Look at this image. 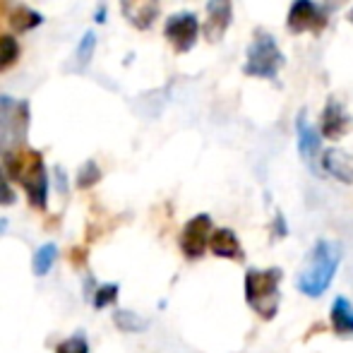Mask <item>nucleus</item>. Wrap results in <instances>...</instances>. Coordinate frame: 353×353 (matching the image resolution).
<instances>
[{
    "label": "nucleus",
    "instance_id": "nucleus-1",
    "mask_svg": "<svg viewBox=\"0 0 353 353\" xmlns=\"http://www.w3.org/2000/svg\"><path fill=\"white\" fill-rule=\"evenodd\" d=\"M3 168L10 178L19 183L27 192V200L34 210H46L48 205V173L43 157L37 149H22L10 159H3Z\"/></svg>",
    "mask_w": 353,
    "mask_h": 353
},
{
    "label": "nucleus",
    "instance_id": "nucleus-2",
    "mask_svg": "<svg viewBox=\"0 0 353 353\" xmlns=\"http://www.w3.org/2000/svg\"><path fill=\"white\" fill-rule=\"evenodd\" d=\"M339 262L341 250L336 243H330L325 238L317 241L315 248L310 250V255H307L305 267L298 274V291L307 298H320L330 288L336 270H339Z\"/></svg>",
    "mask_w": 353,
    "mask_h": 353
},
{
    "label": "nucleus",
    "instance_id": "nucleus-3",
    "mask_svg": "<svg viewBox=\"0 0 353 353\" xmlns=\"http://www.w3.org/2000/svg\"><path fill=\"white\" fill-rule=\"evenodd\" d=\"M29 121L32 111L27 99L0 94V159H10L27 149Z\"/></svg>",
    "mask_w": 353,
    "mask_h": 353
},
{
    "label": "nucleus",
    "instance_id": "nucleus-4",
    "mask_svg": "<svg viewBox=\"0 0 353 353\" xmlns=\"http://www.w3.org/2000/svg\"><path fill=\"white\" fill-rule=\"evenodd\" d=\"M283 279V272L279 267L270 270H248L245 272V303L257 317L265 322L274 320L279 312V283Z\"/></svg>",
    "mask_w": 353,
    "mask_h": 353
},
{
    "label": "nucleus",
    "instance_id": "nucleus-5",
    "mask_svg": "<svg viewBox=\"0 0 353 353\" xmlns=\"http://www.w3.org/2000/svg\"><path fill=\"white\" fill-rule=\"evenodd\" d=\"M283 63H286V58L279 51V43L265 29H257L250 46H248V58H245V65H243V72L248 77L274 79L283 68Z\"/></svg>",
    "mask_w": 353,
    "mask_h": 353
},
{
    "label": "nucleus",
    "instance_id": "nucleus-6",
    "mask_svg": "<svg viewBox=\"0 0 353 353\" xmlns=\"http://www.w3.org/2000/svg\"><path fill=\"white\" fill-rule=\"evenodd\" d=\"M214 233V223L210 214H197L190 221L183 226L181 231V252L188 257V260H200L207 252Z\"/></svg>",
    "mask_w": 353,
    "mask_h": 353
},
{
    "label": "nucleus",
    "instance_id": "nucleus-7",
    "mask_svg": "<svg viewBox=\"0 0 353 353\" xmlns=\"http://www.w3.org/2000/svg\"><path fill=\"white\" fill-rule=\"evenodd\" d=\"M163 37L168 39V43H171L176 53H188L197 43L200 22H197V17L192 12L171 14L166 19V27H163Z\"/></svg>",
    "mask_w": 353,
    "mask_h": 353
},
{
    "label": "nucleus",
    "instance_id": "nucleus-8",
    "mask_svg": "<svg viewBox=\"0 0 353 353\" xmlns=\"http://www.w3.org/2000/svg\"><path fill=\"white\" fill-rule=\"evenodd\" d=\"M286 27L291 34H303V32L320 34L327 27V14L312 0H293L291 10H288Z\"/></svg>",
    "mask_w": 353,
    "mask_h": 353
},
{
    "label": "nucleus",
    "instance_id": "nucleus-9",
    "mask_svg": "<svg viewBox=\"0 0 353 353\" xmlns=\"http://www.w3.org/2000/svg\"><path fill=\"white\" fill-rule=\"evenodd\" d=\"M296 135H298V152H301V159L307 163L310 171L320 173V161H322V140L320 132L307 123L305 111L298 113L296 118Z\"/></svg>",
    "mask_w": 353,
    "mask_h": 353
},
{
    "label": "nucleus",
    "instance_id": "nucleus-10",
    "mask_svg": "<svg viewBox=\"0 0 353 353\" xmlns=\"http://www.w3.org/2000/svg\"><path fill=\"white\" fill-rule=\"evenodd\" d=\"M233 19V5L231 0H210L207 3V19L202 24V32L210 43H219L226 34V29L231 27Z\"/></svg>",
    "mask_w": 353,
    "mask_h": 353
},
{
    "label": "nucleus",
    "instance_id": "nucleus-11",
    "mask_svg": "<svg viewBox=\"0 0 353 353\" xmlns=\"http://www.w3.org/2000/svg\"><path fill=\"white\" fill-rule=\"evenodd\" d=\"M351 125H353V121L349 118V113L344 111V106H341L334 97L327 99L325 111H322V123H320L322 137L336 142V140H341V137L349 135Z\"/></svg>",
    "mask_w": 353,
    "mask_h": 353
},
{
    "label": "nucleus",
    "instance_id": "nucleus-12",
    "mask_svg": "<svg viewBox=\"0 0 353 353\" xmlns=\"http://www.w3.org/2000/svg\"><path fill=\"white\" fill-rule=\"evenodd\" d=\"M121 12L135 29H149L159 17V0H121Z\"/></svg>",
    "mask_w": 353,
    "mask_h": 353
},
{
    "label": "nucleus",
    "instance_id": "nucleus-13",
    "mask_svg": "<svg viewBox=\"0 0 353 353\" xmlns=\"http://www.w3.org/2000/svg\"><path fill=\"white\" fill-rule=\"evenodd\" d=\"M210 250L214 257H221V260L245 262V250H243L241 241H238V236L231 228H214Z\"/></svg>",
    "mask_w": 353,
    "mask_h": 353
},
{
    "label": "nucleus",
    "instance_id": "nucleus-14",
    "mask_svg": "<svg viewBox=\"0 0 353 353\" xmlns=\"http://www.w3.org/2000/svg\"><path fill=\"white\" fill-rule=\"evenodd\" d=\"M320 166L339 183H346V185L353 183V154L344 152V149H327L322 154Z\"/></svg>",
    "mask_w": 353,
    "mask_h": 353
},
{
    "label": "nucleus",
    "instance_id": "nucleus-15",
    "mask_svg": "<svg viewBox=\"0 0 353 353\" xmlns=\"http://www.w3.org/2000/svg\"><path fill=\"white\" fill-rule=\"evenodd\" d=\"M330 322H332L334 334H339V336L353 334V305L349 298H344V296L334 298L332 310H330Z\"/></svg>",
    "mask_w": 353,
    "mask_h": 353
},
{
    "label": "nucleus",
    "instance_id": "nucleus-16",
    "mask_svg": "<svg viewBox=\"0 0 353 353\" xmlns=\"http://www.w3.org/2000/svg\"><path fill=\"white\" fill-rule=\"evenodd\" d=\"M43 24V14H39L37 10L27 8V5H17V8L10 12V27L17 34L32 32V29L41 27Z\"/></svg>",
    "mask_w": 353,
    "mask_h": 353
},
{
    "label": "nucleus",
    "instance_id": "nucleus-17",
    "mask_svg": "<svg viewBox=\"0 0 353 353\" xmlns=\"http://www.w3.org/2000/svg\"><path fill=\"white\" fill-rule=\"evenodd\" d=\"M56 255H58V248L56 243H46L41 245L37 252H34V260H32V270L37 276H46L51 272L53 262H56Z\"/></svg>",
    "mask_w": 353,
    "mask_h": 353
},
{
    "label": "nucleus",
    "instance_id": "nucleus-18",
    "mask_svg": "<svg viewBox=\"0 0 353 353\" xmlns=\"http://www.w3.org/2000/svg\"><path fill=\"white\" fill-rule=\"evenodd\" d=\"M113 322L121 332H128V334H137V332H144L147 330L149 322L140 317L137 312H130V310H116L113 312Z\"/></svg>",
    "mask_w": 353,
    "mask_h": 353
},
{
    "label": "nucleus",
    "instance_id": "nucleus-19",
    "mask_svg": "<svg viewBox=\"0 0 353 353\" xmlns=\"http://www.w3.org/2000/svg\"><path fill=\"white\" fill-rule=\"evenodd\" d=\"M19 61V43L12 34H3L0 37V72L12 68Z\"/></svg>",
    "mask_w": 353,
    "mask_h": 353
},
{
    "label": "nucleus",
    "instance_id": "nucleus-20",
    "mask_svg": "<svg viewBox=\"0 0 353 353\" xmlns=\"http://www.w3.org/2000/svg\"><path fill=\"white\" fill-rule=\"evenodd\" d=\"M101 181V168H99L97 161H84L82 166H79L77 171V178H74V185L79 188V190H89V188H94L97 183Z\"/></svg>",
    "mask_w": 353,
    "mask_h": 353
},
{
    "label": "nucleus",
    "instance_id": "nucleus-21",
    "mask_svg": "<svg viewBox=\"0 0 353 353\" xmlns=\"http://www.w3.org/2000/svg\"><path fill=\"white\" fill-rule=\"evenodd\" d=\"M118 291H121V286H118V283H101V286L94 291V298H92L94 307H97V310L111 307L113 303L118 301Z\"/></svg>",
    "mask_w": 353,
    "mask_h": 353
},
{
    "label": "nucleus",
    "instance_id": "nucleus-22",
    "mask_svg": "<svg viewBox=\"0 0 353 353\" xmlns=\"http://www.w3.org/2000/svg\"><path fill=\"white\" fill-rule=\"evenodd\" d=\"M94 48H97V34H94V32H84V37L79 39L77 56H74L79 70H84V68L89 65V61H92V56H94Z\"/></svg>",
    "mask_w": 353,
    "mask_h": 353
},
{
    "label": "nucleus",
    "instance_id": "nucleus-23",
    "mask_svg": "<svg viewBox=\"0 0 353 353\" xmlns=\"http://www.w3.org/2000/svg\"><path fill=\"white\" fill-rule=\"evenodd\" d=\"M56 353H89V344L84 334H72L56 346Z\"/></svg>",
    "mask_w": 353,
    "mask_h": 353
},
{
    "label": "nucleus",
    "instance_id": "nucleus-24",
    "mask_svg": "<svg viewBox=\"0 0 353 353\" xmlns=\"http://www.w3.org/2000/svg\"><path fill=\"white\" fill-rule=\"evenodd\" d=\"M14 188L10 185V176H8V171H5L3 166H0V205L3 207H10V205H14Z\"/></svg>",
    "mask_w": 353,
    "mask_h": 353
},
{
    "label": "nucleus",
    "instance_id": "nucleus-25",
    "mask_svg": "<svg viewBox=\"0 0 353 353\" xmlns=\"http://www.w3.org/2000/svg\"><path fill=\"white\" fill-rule=\"evenodd\" d=\"M272 233H274L276 238H286L288 236L286 219H283L281 214H276V216H274V223H272Z\"/></svg>",
    "mask_w": 353,
    "mask_h": 353
},
{
    "label": "nucleus",
    "instance_id": "nucleus-26",
    "mask_svg": "<svg viewBox=\"0 0 353 353\" xmlns=\"http://www.w3.org/2000/svg\"><path fill=\"white\" fill-rule=\"evenodd\" d=\"M53 176H56L58 192H61V195H68V176H65V171H63L61 166H56V168H53Z\"/></svg>",
    "mask_w": 353,
    "mask_h": 353
},
{
    "label": "nucleus",
    "instance_id": "nucleus-27",
    "mask_svg": "<svg viewBox=\"0 0 353 353\" xmlns=\"http://www.w3.org/2000/svg\"><path fill=\"white\" fill-rule=\"evenodd\" d=\"M70 262L74 267H82L84 262H87V252H84V248H72V250H70Z\"/></svg>",
    "mask_w": 353,
    "mask_h": 353
},
{
    "label": "nucleus",
    "instance_id": "nucleus-28",
    "mask_svg": "<svg viewBox=\"0 0 353 353\" xmlns=\"http://www.w3.org/2000/svg\"><path fill=\"white\" fill-rule=\"evenodd\" d=\"M94 19H97L99 24L106 22V8H103V5H99V10H97V14H94Z\"/></svg>",
    "mask_w": 353,
    "mask_h": 353
},
{
    "label": "nucleus",
    "instance_id": "nucleus-29",
    "mask_svg": "<svg viewBox=\"0 0 353 353\" xmlns=\"http://www.w3.org/2000/svg\"><path fill=\"white\" fill-rule=\"evenodd\" d=\"M5 226H8V221H5V219H0V233L5 231Z\"/></svg>",
    "mask_w": 353,
    "mask_h": 353
},
{
    "label": "nucleus",
    "instance_id": "nucleus-30",
    "mask_svg": "<svg viewBox=\"0 0 353 353\" xmlns=\"http://www.w3.org/2000/svg\"><path fill=\"white\" fill-rule=\"evenodd\" d=\"M349 22L353 24V8H351V12H349Z\"/></svg>",
    "mask_w": 353,
    "mask_h": 353
}]
</instances>
